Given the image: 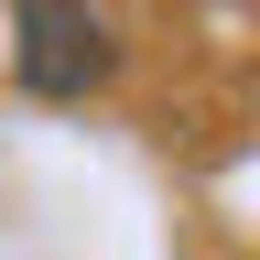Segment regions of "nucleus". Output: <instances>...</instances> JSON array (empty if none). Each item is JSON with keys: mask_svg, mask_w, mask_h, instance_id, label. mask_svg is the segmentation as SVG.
<instances>
[{"mask_svg": "<svg viewBox=\"0 0 260 260\" xmlns=\"http://www.w3.org/2000/svg\"><path fill=\"white\" fill-rule=\"evenodd\" d=\"M11 76L32 98H87V87H109L119 76V44H109V22L87 11V0H11Z\"/></svg>", "mask_w": 260, "mask_h": 260, "instance_id": "1", "label": "nucleus"}]
</instances>
